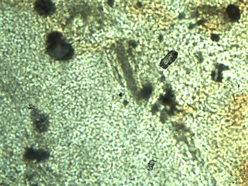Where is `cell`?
I'll use <instances>...</instances> for the list:
<instances>
[{
  "label": "cell",
  "mask_w": 248,
  "mask_h": 186,
  "mask_svg": "<svg viewBox=\"0 0 248 186\" xmlns=\"http://www.w3.org/2000/svg\"><path fill=\"white\" fill-rule=\"evenodd\" d=\"M26 153L25 157L28 159H35L40 161L46 159L49 156L47 152L42 150L36 151L32 148H29Z\"/></svg>",
  "instance_id": "4"
},
{
  "label": "cell",
  "mask_w": 248,
  "mask_h": 186,
  "mask_svg": "<svg viewBox=\"0 0 248 186\" xmlns=\"http://www.w3.org/2000/svg\"><path fill=\"white\" fill-rule=\"evenodd\" d=\"M63 39L61 33L54 31L49 33L46 41V50L48 55L55 60L68 59L70 46Z\"/></svg>",
  "instance_id": "1"
},
{
  "label": "cell",
  "mask_w": 248,
  "mask_h": 186,
  "mask_svg": "<svg viewBox=\"0 0 248 186\" xmlns=\"http://www.w3.org/2000/svg\"><path fill=\"white\" fill-rule=\"evenodd\" d=\"M30 115L33 125L35 131L42 133L46 131L49 126L48 115L40 110L33 108Z\"/></svg>",
  "instance_id": "2"
},
{
  "label": "cell",
  "mask_w": 248,
  "mask_h": 186,
  "mask_svg": "<svg viewBox=\"0 0 248 186\" xmlns=\"http://www.w3.org/2000/svg\"><path fill=\"white\" fill-rule=\"evenodd\" d=\"M154 164V162L153 161H151L148 164V166L147 167V169L148 170H151L153 169V167Z\"/></svg>",
  "instance_id": "6"
},
{
  "label": "cell",
  "mask_w": 248,
  "mask_h": 186,
  "mask_svg": "<svg viewBox=\"0 0 248 186\" xmlns=\"http://www.w3.org/2000/svg\"><path fill=\"white\" fill-rule=\"evenodd\" d=\"M158 39L160 42H161L163 39V37L162 35L161 34L158 37Z\"/></svg>",
  "instance_id": "8"
},
{
  "label": "cell",
  "mask_w": 248,
  "mask_h": 186,
  "mask_svg": "<svg viewBox=\"0 0 248 186\" xmlns=\"http://www.w3.org/2000/svg\"><path fill=\"white\" fill-rule=\"evenodd\" d=\"M178 52L175 50L170 51L161 60L159 66L164 69H166L177 58Z\"/></svg>",
  "instance_id": "5"
},
{
  "label": "cell",
  "mask_w": 248,
  "mask_h": 186,
  "mask_svg": "<svg viewBox=\"0 0 248 186\" xmlns=\"http://www.w3.org/2000/svg\"><path fill=\"white\" fill-rule=\"evenodd\" d=\"M33 8L38 14L43 18L51 16L56 10L55 4L50 0L36 1L34 4Z\"/></svg>",
  "instance_id": "3"
},
{
  "label": "cell",
  "mask_w": 248,
  "mask_h": 186,
  "mask_svg": "<svg viewBox=\"0 0 248 186\" xmlns=\"http://www.w3.org/2000/svg\"><path fill=\"white\" fill-rule=\"evenodd\" d=\"M137 6L139 7L140 8L142 6V4L140 2H138L137 4Z\"/></svg>",
  "instance_id": "9"
},
{
  "label": "cell",
  "mask_w": 248,
  "mask_h": 186,
  "mask_svg": "<svg viewBox=\"0 0 248 186\" xmlns=\"http://www.w3.org/2000/svg\"><path fill=\"white\" fill-rule=\"evenodd\" d=\"M129 45L132 46L134 48L135 47L137 46V43L134 40L130 41L129 42Z\"/></svg>",
  "instance_id": "7"
}]
</instances>
